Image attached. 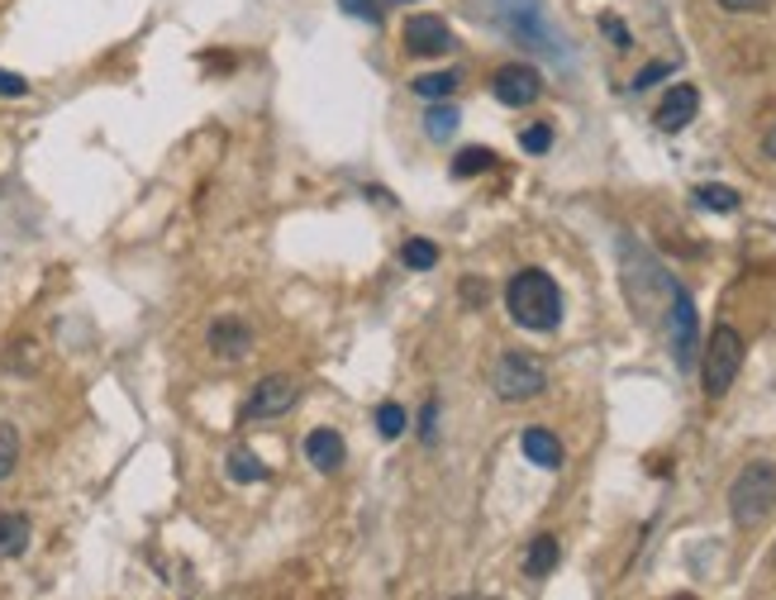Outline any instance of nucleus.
<instances>
[{
	"label": "nucleus",
	"mask_w": 776,
	"mask_h": 600,
	"mask_svg": "<svg viewBox=\"0 0 776 600\" xmlns=\"http://www.w3.org/2000/svg\"><path fill=\"white\" fill-rule=\"evenodd\" d=\"M695 205H701V210H715V215H734L738 210V192H734V186H715V182H710V186H695V196H691Z\"/></svg>",
	"instance_id": "17"
},
{
	"label": "nucleus",
	"mask_w": 776,
	"mask_h": 600,
	"mask_svg": "<svg viewBox=\"0 0 776 600\" xmlns=\"http://www.w3.org/2000/svg\"><path fill=\"white\" fill-rule=\"evenodd\" d=\"M401 262H405V267H415V272H430V267L438 262V248H434L430 239H405Z\"/></svg>",
	"instance_id": "23"
},
{
	"label": "nucleus",
	"mask_w": 776,
	"mask_h": 600,
	"mask_svg": "<svg viewBox=\"0 0 776 600\" xmlns=\"http://www.w3.org/2000/svg\"><path fill=\"white\" fill-rule=\"evenodd\" d=\"M668 343H672V362L681 372H691L701 362V320H695V300L686 296V287L672 291V306H668Z\"/></svg>",
	"instance_id": "6"
},
{
	"label": "nucleus",
	"mask_w": 776,
	"mask_h": 600,
	"mask_svg": "<svg viewBox=\"0 0 776 600\" xmlns=\"http://www.w3.org/2000/svg\"><path fill=\"white\" fill-rule=\"evenodd\" d=\"M457 124H463V115H457V105H434L430 115H424V134L438 138V144H443V138H453V134H457Z\"/></svg>",
	"instance_id": "20"
},
{
	"label": "nucleus",
	"mask_w": 776,
	"mask_h": 600,
	"mask_svg": "<svg viewBox=\"0 0 776 600\" xmlns=\"http://www.w3.org/2000/svg\"><path fill=\"white\" fill-rule=\"evenodd\" d=\"M490 386H496V396L510 401V405L534 401V396H544V391H548V368H544V362H538L534 353L510 349V353H500Z\"/></svg>",
	"instance_id": "5"
},
{
	"label": "nucleus",
	"mask_w": 776,
	"mask_h": 600,
	"mask_svg": "<svg viewBox=\"0 0 776 600\" xmlns=\"http://www.w3.org/2000/svg\"><path fill=\"white\" fill-rule=\"evenodd\" d=\"M600 29H606V34H610L614 43H620V49H629V29H624L620 20H614V14H606V20H600Z\"/></svg>",
	"instance_id": "29"
},
{
	"label": "nucleus",
	"mask_w": 776,
	"mask_h": 600,
	"mask_svg": "<svg viewBox=\"0 0 776 600\" xmlns=\"http://www.w3.org/2000/svg\"><path fill=\"white\" fill-rule=\"evenodd\" d=\"M763 148H767V157H772V163H776V124H772V130H767V138H763Z\"/></svg>",
	"instance_id": "30"
},
{
	"label": "nucleus",
	"mask_w": 776,
	"mask_h": 600,
	"mask_svg": "<svg viewBox=\"0 0 776 600\" xmlns=\"http://www.w3.org/2000/svg\"><path fill=\"white\" fill-rule=\"evenodd\" d=\"M29 539H34V525L20 510H0V558H24Z\"/></svg>",
	"instance_id": "14"
},
{
	"label": "nucleus",
	"mask_w": 776,
	"mask_h": 600,
	"mask_svg": "<svg viewBox=\"0 0 776 600\" xmlns=\"http://www.w3.org/2000/svg\"><path fill=\"white\" fill-rule=\"evenodd\" d=\"M519 148H525V153H548L552 148V124H529V130L519 134Z\"/></svg>",
	"instance_id": "24"
},
{
	"label": "nucleus",
	"mask_w": 776,
	"mask_h": 600,
	"mask_svg": "<svg viewBox=\"0 0 776 600\" xmlns=\"http://www.w3.org/2000/svg\"><path fill=\"white\" fill-rule=\"evenodd\" d=\"M519 448H525V457L534 467H544V472H558L562 467V444H558V434L552 430H525V438H519Z\"/></svg>",
	"instance_id": "13"
},
{
	"label": "nucleus",
	"mask_w": 776,
	"mask_h": 600,
	"mask_svg": "<svg viewBox=\"0 0 776 600\" xmlns=\"http://www.w3.org/2000/svg\"><path fill=\"white\" fill-rule=\"evenodd\" d=\"M306 457H310L314 472H339L343 457H348L343 434H339V430H310V434H306Z\"/></svg>",
	"instance_id": "12"
},
{
	"label": "nucleus",
	"mask_w": 776,
	"mask_h": 600,
	"mask_svg": "<svg viewBox=\"0 0 776 600\" xmlns=\"http://www.w3.org/2000/svg\"><path fill=\"white\" fill-rule=\"evenodd\" d=\"M205 343H210V353L219 362H244L252 353V329L244 314H219L210 324V334H205Z\"/></svg>",
	"instance_id": "10"
},
{
	"label": "nucleus",
	"mask_w": 776,
	"mask_h": 600,
	"mask_svg": "<svg viewBox=\"0 0 776 600\" xmlns=\"http://www.w3.org/2000/svg\"><path fill=\"white\" fill-rule=\"evenodd\" d=\"M0 96L20 101V96H29V82H24L20 72H6V68H0Z\"/></svg>",
	"instance_id": "26"
},
{
	"label": "nucleus",
	"mask_w": 776,
	"mask_h": 600,
	"mask_svg": "<svg viewBox=\"0 0 776 600\" xmlns=\"http://www.w3.org/2000/svg\"><path fill=\"white\" fill-rule=\"evenodd\" d=\"M772 510H776V463L753 457L728 486V515H734L738 529H757Z\"/></svg>",
	"instance_id": "3"
},
{
	"label": "nucleus",
	"mask_w": 776,
	"mask_h": 600,
	"mask_svg": "<svg viewBox=\"0 0 776 600\" xmlns=\"http://www.w3.org/2000/svg\"><path fill=\"white\" fill-rule=\"evenodd\" d=\"M558 562H562V544L552 539V534H538V539L529 544V552H525V577L544 581V577L558 572Z\"/></svg>",
	"instance_id": "15"
},
{
	"label": "nucleus",
	"mask_w": 776,
	"mask_h": 600,
	"mask_svg": "<svg viewBox=\"0 0 776 600\" xmlns=\"http://www.w3.org/2000/svg\"><path fill=\"white\" fill-rule=\"evenodd\" d=\"M505 310L519 329H534V334H552L562 324V291L544 267H525V272L510 277L505 287Z\"/></svg>",
	"instance_id": "1"
},
{
	"label": "nucleus",
	"mask_w": 776,
	"mask_h": 600,
	"mask_svg": "<svg viewBox=\"0 0 776 600\" xmlns=\"http://www.w3.org/2000/svg\"><path fill=\"white\" fill-rule=\"evenodd\" d=\"M496 167V153L490 148H463L453 157V177L457 182H467V177H482V172H490Z\"/></svg>",
	"instance_id": "18"
},
{
	"label": "nucleus",
	"mask_w": 776,
	"mask_h": 600,
	"mask_svg": "<svg viewBox=\"0 0 776 600\" xmlns=\"http://www.w3.org/2000/svg\"><path fill=\"white\" fill-rule=\"evenodd\" d=\"M296 401H300V386L291 382V376L272 372V376H262V382L252 386V396L244 405V420H277V415H287Z\"/></svg>",
	"instance_id": "9"
},
{
	"label": "nucleus",
	"mask_w": 776,
	"mask_h": 600,
	"mask_svg": "<svg viewBox=\"0 0 776 600\" xmlns=\"http://www.w3.org/2000/svg\"><path fill=\"white\" fill-rule=\"evenodd\" d=\"M225 472H229V482H267V477H272V467H267L262 463V457L258 453H252V448H229V457H225Z\"/></svg>",
	"instance_id": "16"
},
{
	"label": "nucleus",
	"mask_w": 776,
	"mask_h": 600,
	"mask_svg": "<svg viewBox=\"0 0 776 600\" xmlns=\"http://www.w3.org/2000/svg\"><path fill=\"white\" fill-rule=\"evenodd\" d=\"M410 91L424 101H448L453 91H457V72H430V76H415L410 82Z\"/></svg>",
	"instance_id": "19"
},
{
	"label": "nucleus",
	"mask_w": 776,
	"mask_h": 600,
	"mask_svg": "<svg viewBox=\"0 0 776 600\" xmlns=\"http://www.w3.org/2000/svg\"><path fill=\"white\" fill-rule=\"evenodd\" d=\"M405 430H410L405 405H395V401H382V405H376V434H382V438H401Z\"/></svg>",
	"instance_id": "21"
},
{
	"label": "nucleus",
	"mask_w": 776,
	"mask_h": 600,
	"mask_svg": "<svg viewBox=\"0 0 776 600\" xmlns=\"http://www.w3.org/2000/svg\"><path fill=\"white\" fill-rule=\"evenodd\" d=\"M720 10H728V14H763L772 0H715Z\"/></svg>",
	"instance_id": "27"
},
{
	"label": "nucleus",
	"mask_w": 776,
	"mask_h": 600,
	"mask_svg": "<svg viewBox=\"0 0 776 600\" xmlns=\"http://www.w3.org/2000/svg\"><path fill=\"white\" fill-rule=\"evenodd\" d=\"M401 43L410 58H443V53H453V29L438 14H410L401 29Z\"/></svg>",
	"instance_id": "8"
},
{
	"label": "nucleus",
	"mask_w": 776,
	"mask_h": 600,
	"mask_svg": "<svg viewBox=\"0 0 776 600\" xmlns=\"http://www.w3.org/2000/svg\"><path fill=\"white\" fill-rule=\"evenodd\" d=\"M14 467H20V430L0 424V482H10Z\"/></svg>",
	"instance_id": "22"
},
{
	"label": "nucleus",
	"mask_w": 776,
	"mask_h": 600,
	"mask_svg": "<svg viewBox=\"0 0 776 600\" xmlns=\"http://www.w3.org/2000/svg\"><path fill=\"white\" fill-rule=\"evenodd\" d=\"M490 96L510 110H525L544 96V76H538V68H529V62H505V68L490 76Z\"/></svg>",
	"instance_id": "7"
},
{
	"label": "nucleus",
	"mask_w": 776,
	"mask_h": 600,
	"mask_svg": "<svg viewBox=\"0 0 776 600\" xmlns=\"http://www.w3.org/2000/svg\"><path fill=\"white\" fill-rule=\"evenodd\" d=\"M695 110H701V91H695L691 82H676L668 96L658 101V110H653V124L662 134H681L686 124L695 120Z\"/></svg>",
	"instance_id": "11"
},
{
	"label": "nucleus",
	"mask_w": 776,
	"mask_h": 600,
	"mask_svg": "<svg viewBox=\"0 0 776 600\" xmlns=\"http://www.w3.org/2000/svg\"><path fill=\"white\" fill-rule=\"evenodd\" d=\"M620 267H624V291L633 300V310H639L643 320L668 314L672 291H676V281L668 277V267H662L653 252L639 248L633 239H620Z\"/></svg>",
	"instance_id": "2"
},
{
	"label": "nucleus",
	"mask_w": 776,
	"mask_h": 600,
	"mask_svg": "<svg viewBox=\"0 0 776 600\" xmlns=\"http://www.w3.org/2000/svg\"><path fill=\"white\" fill-rule=\"evenodd\" d=\"M743 334L738 329H728L720 324L715 334H710V343L701 349V382H705V396L710 401H720L728 386L738 382V372H743Z\"/></svg>",
	"instance_id": "4"
},
{
	"label": "nucleus",
	"mask_w": 776,
	"mask_h": 600,
	"mask_svg": "<svg viewBox=\"0 0 776 600\" xmlns=\"http://www.w3.org/2000/svg\"><path fill=\"white\" fill-rule=\"evenodd\" d=\"M434 424H438V401H430V405H424V415H420V438H424V444H434V438H438Z\"/></svg>",
	"instance_id": "28"
},
{
	"label": "nucleus",
	"mask_w": 776,
	"mask_h": 600,
	"mask_svg": "<svg viewBox=\"0 0 776 600\" xmlns=\"http://www.w3.org/2000/svg\"><path fill=\"white\" fill-rule=\"evenodd\" d=\"M676 72V62H648V68L633 76V91H648L653 82H662V76H672Z\"/></svg>",
	"instance_id": "25"
}]
</instances>
